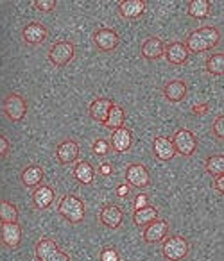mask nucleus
Instances as JSON below:
<instances>
[{"mask_svg":"<svg viewBox=\"0 0 224 261\" xmlns=\"http://www.w3.org/2000/svg\"><path fill=\"white\" fill-rule=\"evenodd\" d=\"M170 142H172V145H174V150L185 158L192 156V154L195 152V149H197V138H195L194 133L188 129H177Z\"/></svg>","mask_w":224,"mask_h":261,"instance_id":"obj_6","label":"nucleus"},{"mask_svg":"<svg viewBox=\"0 0 224 261\" xmlns=\"http://www.w3.org/2000/svg\"><path fill=\"white\" fill-rule=\"evenodd\" d=\"M18 220V210L9 200H0V222H16Z\"/></svg>","mask_w":224,"mask_h":261,"instance_id":"obj_30","label":"nucleus"},{"mask_svg":"<svg viewBox=\"0 0 224 261\" xmlns=\"http://www.w3.org/2000/svg\"><path fill=\"white\" fill-rule=\"evenodd\" d=\"M170 231V225L167 220H154L152 224H149L147 227H144V234H142V238H144L145 243H158V242H163V240L167 238V234H169Z\"/></svg>","mask_w":224,"mask_h":261,"instance_id":"obj_11","label":"nucleus"},{"mask_svg":"<svg viewBox=\"0 0 224 261\" xmlns=\"http://www.w3.org/2000/svg\"><path fill=\"white\" fill-rule=\"evenodd\" d=\"M47 56L54 66H66L76 56V45L72 41H58L52 45Z\"/></svg>","mask_w":224,"mask_h":261,"instance_id":"obj_7","label":"nucleus"},{"mask_svg":"<svg viewBox=\"0 0 224 261\" xmlns=\"http://www.w3.org/2000/svg\"><path fill=\"white\" fill-rule=\"evenodd\" d=\"M126 181L129 186H135L137 190H145L151 185V177H149V172L144 165L133 163L126 168Z\"/></svg>","mask_w":224,"mask_h":261,"instance_id":"obj_9","label":"nucleus"},{"mask_svg":"<svg viewBox=\"0 0 224 261\" xmlns=\"http://www.w3.org/2000/svg\"><path fill=\"white\" fill-rule=\"evenodd\" d=\"M206 66V72L210 73L212 77H220L222 75V70H224V56L222 52H215V54L208 56L205 61Z\"/></svg>","mask_w":224,"mask_h":261,"instance_id":"obj_28","label":"nucleus"},{"mask_svg":"<svg viewBox=\"0 0 224 261\" xmlns=\"http://www.w3.org/2000/svg\"><path fill=\"white\" fill-rule=\"evenodd\" d=\"M33 6H34V9H38V11L49 13V11H54L58 2H56V0H34Z\"/></svg>","mask_w":224,"mask_h":261,"instance_id":"obj_31","label":"nucleus"},{"mask_svg":"<svg viewBox=\"0 0 224 261\" xmlns=\"http://www.w3.org/2000/svg\"><path fill=\"white\" fill-rule=\"evenodd\" d=\"M205 170L208 172L212 177H220V175H224V158L220 156V154L206 158Z\"/></svg>","mask_w":224,"mask_h":261,"instance_id":"obj_29","label":"nucleus"},{"mask_svg":"<svg viewBox=\"0 0 224 261\" xmlns=\"http://www.w3.org/2000/svg\"><path fill=\"white\" fill-rule=\"evenodd\" d=\"M22 185L26 186V188H36V186L41 185V181H43L45 177V172L41 167H38V165H31V167H27L26 170L22 172Z\"/></svg>","mask_w":224,"mask_h":261,"instance_id":"obj_23","label":"nucleus"},{"mask_svg":"<svg viewBox=\"0 0 224 261\" xmlns=\"http://www.w3.org/2000/svg\"><path fill=\"white\" fill-rule=\"evenodd\" d=\"M212 130H213V135H215L217 140H222V115H219L215 120H213V125H212Z\"/></svg>","mask_w":224,"mask_h":261,"instance_id":"obj_35","label":"nucleus"},{"mask_svg":"<svg viewBox=\"0 0 224 261\" xmlns=\"http://www.w3.org/2000/svg\"><path fill=\"white\" fill-rule=\"evenodd\" d=\"M213 188H215V192L219 193V195H222V192H224V177L222 175L213 179Z\"/></svg>","mask_w":224,"mask_h":261,"instance_id":"obj_38","label":"nucleus"},{"mask_svg":"<svg viewBox=\"0 0 224 261\" xmlns=\"http://www.w3.org/2000/svg\"><path fill=\"white\" fill-rule=\"evenodd\" d=\"M0 242L9 249H16L22 242V227L18 222H2L0 225Z\"/></svg>","mask_w":224,"mask_h":261,"instance_id":"obj_10","label":"nucleus"},{"mask_svg":"<svg viewBox=\"0 0 224 261\" xmlns=\"http://www.w3.org/2000/svg\"><path fill=\"white\" fill-rule=\"evenodd\" d=\"M113 104H115V102H113L111 98L99 97V98H95V100L90 102V106H88V113H90L92 118L97 120L99 123H104Z\"/></svg>","mask_w":224,"mask_h":261,"instance_id":"obj_17","label":"nucleus"},{"mask_svg":"<svg viewBox=\"0 0 224 261\" xmlns=\"http://www.w3.org/2000/svg\"><path fill=\"white\" fill-rule=\"evenodd\" d=\"M163 50H165V45L160 38L151 36L144 41L142 45V56L149 61H154V59H160L163 56Z\"/></svg>","mask_w":224,"mask_h":261,"instance_id":"obj_22","label":"nucleus"},{"mask_svg":"<svg viewBox=\"0 0 224 261\" xmlns=\"http://www.w3.org/2000/svg\"><path fill=\"white\" fill-rule=\"evenodd\" d=\"M119 34L109 27H101L94 33V43L99 52H113L119 47Z\"/></svg>","mask_w":224,"mask_h":261,"instance_id":"obj_8","label":"nucleus"},{"mask_svg":"<svg viewBox=\"0 0 224 261\" xmlns=\"http://www.w3.org/2000/svg\"><path fill=\"white\" fill-rule=\"evenodd\" d=\"M79 143L76 140H65L56 147V160L61 165H72L79 158Z\"/></svg>","mask_w":224,"mask_h":261,"instance_id":"obj_12","label":"nucleus"},{"mask_svg":"<svg viewBox=\"0 0 224 261\" xmlns=\"http://www.w3.org/2000/svg\"><path fill=\"white\" fill-rule=\"evenodd\" d=\"M99 220H101V224L104 225V227L117 229V227H120V224H122L124 213L119 206H115V204H108V206L102 207L101 213H99Z\"/></svg>","mask_w":224,"mask_h":261,"instance_id":"obj_16","label":"nucleus"},{"mask_svg":"<svg viewBox=\"0 0 224 261\" xmlns=\"http://www.w3.org/2000/svg\"><path fill=\"white\" fill-rule=\"evenodd\" d=\"M54 197H56V192L49 185L36 186L33 192L34 207H38V210H47V207L52 206V202H54Z\"/></svg>","mask_w":224,"mask_h":261,"instance_id":"obj_20","label":"nucleus"},{"mask_svg":"<svg viewBox=\"0 0 224 261\" xmlns=\"http://www.w3.org/2000/svg\"><path fill=\"white\" fill-rule=\"evenodd\" d=\"M190 252V243L183 236H169L163 240L162 254L167 261H183Z\"/></svg>","mask_w":224,"mask_h":261,"instance_id":"obj_3","label":"nucleus"},{"mask_svg":"<svg viewBox=\"0 0 224 261\" xmlns=\"http://www.w3.org/2000/svg\"><path fill=\"white\" fill-rule=\"evenodd\" d=\"M210 2L208 0H190L187 6V13L188 16L197 20H205L210 16Z\"/></svg>","mask_w":224,"mask_h":261,"instance_id":"obj_27","label":"nucleus"},{"mask_svg":"<svg viewBox=\"0 0 224 261\" xmlns=\"http://www.w3.org/2000/svg\"><path fill=\"white\" fill-rule=\"evenodd\" d=\"M2 111L11 122H20L27 115V100L20 93H9L2 102Z\"/></svg>","mask_w":224,"mask_h":261,"instance_id":"obj_5","label":"nucleus"},{"mask_svg":"<svg viewBox=\"0 0 224 261\" xmlns=\"http://www.w3.org/2000/svg\"><path fill=\"white\" fill-rule=\"evenodd\" d=\"M208 109H210V106L206 104V102H201V104H195L194 108H192V113L201 116V115H205V113H208Z\"/></svg>","mask_w":224,"mask_h":261,"instance_id":"obj_37","label":"nucleus"},{"mask_svg":"<svg viewBox=\"0 0 224 261\" xmlns=\"http://www.w3.org/2000/svg\"><path fill=\"white\" fill-rule=\"evenodd\" d=\"M109 152V143L106 140L99 138L97 142L94 143V154L95 156H106Z\"/></svg>","mask_w":224,"mask_h":261,"instance_id":"obj_33","label":"nucleus"},{"mask_svg":"<svg viewBox=\"0 0 224 261\" xmlns=\"http://www.w3.org/2000/svg\"><path fill=\"white\" fill-rule=\"evenodd\" d=\"M22 36H24V41L31 47H36V45H41L45 40L49 38V31L43 23H38V22H33V23H27L22 31Z\"/></svg>","mask_w":224,"mask_h":261,"instance_id":"obj_13","label":"nucleus"},{"mask_svg":"<svg viewBox=\"0 0 224 261\" xmlns=\"http://www.w3.org/2000/svg\"><path fill=\"white\" fill-rule=\"evenodd\" d=\"M117 6H119V15L127 20L140 18L145 13V9H147V2L145 0H122Z\"/></svg>","mask_w":224,"mask_h":261,"instance_id":"obj_15","label":"nucleus"},{"mask_svg":"<svg viewBox=\"0 0 224 261\" xmlns=\"http://www.w3.org/2000/svg\"><path fill=\"white\" fill-rule=\"evenodd\" d=\"M133 206H135V210H140V207H144V206H149V195L147 193H144V192L138 193V195L133 199Z\"/></svg>","mask_w":224,"mask_h":261,"instance_id":"obj_34","label":"nucleus"},{"mask_svg":"<svg viewBox=\"0 0 224 261\" xmlns=\"http://www.w3.org/2000/svg\"><path fill=\"white\" fill-rule=\"evenodd\" d=\"M124 120H126V111L122 109V106L113 104L108 113V118H106V122L102 125L109 130H115L119 127H124Z\"/></svg>","mask_w":224,"mask_h":261,"instance_id":"obj_26","label":"nucleus"},{"mask_svg":"<svg viewBox=\"0 0 224 261\" xmlns=\"http://www.w3.org/2000/svg\"><path fill=\"white\" fill-rule=\"evenodd\" d=\"M0 247H2V242H0Z\"/></svg>","mask_w":224,"mask_h":261,"instance_id":"obj_41","label":"nucleus"},{"mask_svg":"<svg viewBox=\"0 0 224 261\" xmlns=\"http://www.w3.org/2000/svg\"><path fill=\"white\" fill-rule=\"evenodd\" d=\"M152 150H154V156L163 163H167V161H170L176 156L172 142H170V138H165V136H156L154 142H152Z\"/></svg>","mask_w":224,"mask_h":261,"instance_id":"obj_19","label":"nucleus"},{"mask_svg":"<svg viewBox=\"0 0 224 261\" xmlns=\"http://www.w3.org/2000/svg\"><path fill=\"white\" fill-rule=\"evenodd\" d=\"M11 150V145H9L8 138H6L2 133H0V158H6Z\"/></svg>","mask_w":224,"mask_h":261,"instance_id":"obj_36","label":"nucleus"},{"mask_svg":"<svg viewBox=\"0 0 224 261\" xmlns=\"http://www.w3.org/2000/svg\"><path fill=\"white\" fill-rule=\"evenodd\" d=\"M127 193H129V186H127V185H122V186H119V188H117V195H119V197H126Z\"/></svg>","mask_w":224,"mask_h":261,"instance_id":"obj_39","label":"nucleus"},{"mask_svg":"<svg viewBox=\"0 0 224 261\" xmlns=\"http://www.w3.org/2000/svg\"><path fill=\"white\" fill-rule=\"evenodd\" d=\"M163 56H165L167 63H170V65H185L188 59V50L187 47H185L183 41H172V43L165 45V50H163Z\"/></svg>","mask_w":224,"mask_h":261,"instance_id":"obj_14","label":"nucleus"},{"mask_svg":"<svg viewBox=\"0 0 224 261\" xmlns=\"http://www.w3.org/2000/svg\"><path fill=\"white\" fill-rule=\"evenodd\" d=\"M38 261H70V256L59 250L58 243L52 238H40L34 245Z\"/></svg>","mask_w":224,"mask_h":261,"instance_id":"obj_4","label":"nucleus"},{"mask_svg":"<svg viewBox=\"0 0 224 261\" xmlns=\"http://www.w3.org/2000/svg\"><path fill=\"white\" fill-rule=\"evenodd\" d=\"M220 41V31L219 27L205 25L199 29L192 31L185 40V47H187L188 54H203L212 48H215Z\"/></svg>","mask_w":224,"mask_h":261,"instance_id":"obj_1","label":"nucleus"},{"mask_svg":"<svg viewBox=\"0 0 224 261\" xmlns=\"http://www.w3.org/2000/svg\"><path fill=\"white\" fill-rule=\"evenodd\" d=\"M101 174H111V167H109V165H102L101 167Z\"/></svg>","mask_w":224,"mask_h":261,"instance_id":"obj_40","label":"nucleus"},{"mask_svg":"<svg viewBox=\"0 0 224 261\" xmlns=\"http://www.w3.org/2000/svg\"><path fill=\"white\" fill-rule=\"evenodd\" d=\"M58 213L61 215L65 220H69L70 224H79L84 220V215H86V207L84 202L76 195H65L58 204Z\"/></svg>","mask_w":224,"mask_h":261,"instance_id":"obj_2","label":"nucleus"},{"mask_svg":"<svg viewBox=\"0 0 224 261\" xmlns=\"http://www.w3.org/2000/svg\"><path fill=\"white\" fill-rule=\"evenodd\" d=\"M99 259L101 261H120V256L119 252H117L115 247H104V249L101 250V254H99Z\"/></svg>","mask_w":224,"mask_h":261,"instance_id":"obj_32","label":"nucleus"},{"mask_svg":"<svg viewBox=\"0 0 224 261\" xmlns=\"http://www.w3.org/2000/svg\"><path fill=\"white\" fill-rule=\"evenodd\" d=\"M154 220H158V210L154 206H144L133 211V222L137 227H147Z\"/></svg>","mask_w":224,"mask_h":261,"instance_id":"obj_24","label":"nucleus"},{"mask_svg":"<svg viewBox=\"0 0 224 261\" xmlns=\"http://www.w3.org/2000/svg\"><path fill=\"white\" fill-rule=\"evenodd\" d=\"M133 145V135L126 127H119V129L111 130V149L115 152H127Z\"/></svg>","mask_w":224,"mask_h":261,"instance_id":"obj_18","label":"nucleus"},{"mask_svg":"<svg viewBox=\"0 0 224 261\" xmlns=\"http://www.w3.org/2000/svg\"><path fill=\"white\" fill-rule=\"evenodd\" d=\"M72 174L81 185H92L95 179V168L92 167L88 161L81 160L79 163H76V167L72 168Z\"/></svg>","mask_w":224,"mask_h":261,"instance_id":"obj_25","label":"nucleus"},{"mask_svg":"<svg viewBox=\"0 0 224 261\" xmlns=\"http://www.w3.org/2000/svg\"><path fill=\"white\" fill-rule=\"evenodd\" d=\"M163 97L169 102H181L185 97H187V83L180 79L169 81V83L163 86Z\"/></svg>","mask_w":224,"mask_h":261,"instance_id":"obj_21","label":"nucleus"}]
</instances>
